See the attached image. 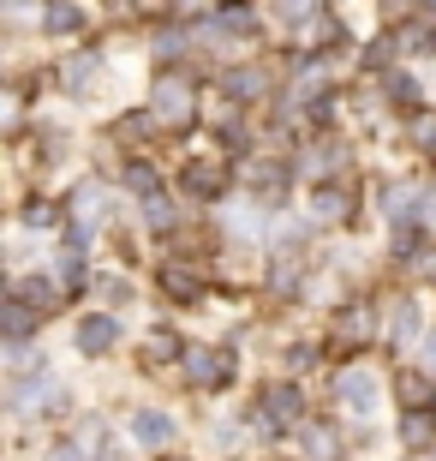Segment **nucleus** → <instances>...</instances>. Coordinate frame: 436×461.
Segmentation results:
<instances>
[{"mask_svg":"<svg viewBox=\"0 0 436 461\" xmlns=\"http://www.w3.org/2000/svg\"><path fill=\"white\" fill-rule=\"evenodd\" d=\"M335 395L347 402L352 413H370V408H377V395H383V384H377V372H365V366H359V372H341L335 377Z\"/></svg>","mask_w":436,"mask_h":461,"instance_id":"1","label":"nucleus"},{"mask_svg":"<svg viewBox=\"0 0 436 461\" xmlns=\"http://www.w3.org/2000/svg\"><path fill=\"white\" fill-rule=\"evenodd\" d=\"M156 114L162 120H191V85H185V78H162V85H156Z\"/></svg>","mask_w":436,"mask_h":461,"instance_id":"2","label":"nucleus"},{"mask_svg":"<svg viewBox=\"0 0 436 461\" xmlns=\"http://www.w3.org/2000/svg\"><path fill=\"white\" fill-rule=\"evenodd\" d=\"M132 438H138V444H150V449H162L174 438V420H168V413H156V408H144V413H132Z\"/></svg>","mask_w":436,"mask_h":461,"instance_id":"3","label":"nucleus"},{"mask_svg":"<svg viewBox=\"0 0 436 461\" xmlns=\"http://www.w3.org/2000/svg\"><path fill=\"white\" fill-rule=\"evenodd\" d=\"M114 336H120V324L114 318H85V324H78V348H85V354H108V348H114Z\"/></svg>","mask_w":436,"mask_h":461,"instance_id":"4","label":"nucleus"},{"mask_svg":"<svg viewBox=\"0 0 436 461\" xmlns=\"http://www.w3.org/2000/svg\"><path fill=\"white\" fill-rule=\"evenodd\" d=\"M185 377H191V384H221V377H227V359L209 354V348H191V354H185Z\"/></svg>","mask_w":436,"mask_h":461,"instance_id":"5","label":"nucleus"},{"mask_svg":"<svg viewBox=\"0 0 436 461\" xmlns=\"http://www.w3.org/2000/svg\"><path fill=\"white\" fill-rule=\"evenodd\" d=\"M413 330H419V306H413V300H395V306H388V336L406 342Z\"/></svg>","mask_w":436,"mask_h":461,"instance_id":"6","label":"nucleus"},{"mask_svg":"<svg viewBox=\"0 0 436 461\" xmlns=\"http://www.w3.org/2000/svg\"><path fill=\"white\" fill-rule=\"evenodd\" d=\"M96 78H102V60H96V54H78V60L67 67V90H90Z\"/></svg>","mask_w":436,"mask_h":461,"instance_id":"7","label":"nucleus"},{"mask_svg":"<svg viewBox=\"0 0 436 461\" xmlns=\"http://www.w3.org/2000/svg\"><path fill=\"white\" fill-rule=\"evenodd\" d=\"M263 408H269V420H299V390H281V384H275V390L263 395Z\"/></svg>","mask_w":436,"mask_h":461,"instance_id":"8","label":"nucleus"},{"mask_svg":"<svg viewBox=\"0 0 436 461\" xmlns=\"http://www.w3.org/2000/svg\"><path fill=\"white\" fill-rule=\"evenodd\" d=\"M305 456H311V461H335V431L311 426V431H305Z\"/></svg>","mask_w":436,"mask_h":461,"instance_id":"9","label":"nucleus"},{"mask_svg":"<svg viewBox=\"0 0 436 461\" xmlns=\"http://www.w3.org/2000/svg\"><path fill=\"white\" fill-rule=\"evenodd\" d=\"M31 330H36L31 306H24V300H13V306H6V336H13V342H24V336H31Z\"/></svg>","mask_w":436,"mask_h":461,"instance_id":"10","label":"nucleus"},{"mask_svg":"<svg viewBox=\"0 0 436 461\" xmlns=\"http://www.w3.org/2000/svg\"><path fill=\"white\" fill-rule=\"evenodd\" d=\"M317 216H347V192L323 186V192H317Z\"/></svg>","mask_w":436,"mask_h":461,"instance_id":"11","label":"nucleus"},{"mask_svg":"<svg viewBox=\"0 0 436 461\" xmlns=\"http://www.w3.org/2000/svg\"><path fill=\"white\" fill-rule=\"evenodd\" d=\"M383 210H388V216H395V222H406V210H413V192H406V186H388Z\"/></svg>","mask_w":436,"mask_h":461,"instance_id":"12","label":"nucleus"},{"mask_svg":"<svg viewBox=\"0 0 436 461\" xmlns=\"http://www.w3.org/2000/svg\"><path fill=\"white\" fill-rule=\"evenodd\" d=\"M42 24H54V31H78V6H49Z\"/></svg>","mask_w":436,"mask_h":461,"instance_id":"13","label":"nucleus"},{"mask_svg":"<svg viewBox=\"0 0 436 461\" xmlns=\"http://www.w3.org/2000/svg\"><path fill=\"white\" fill-rule=\"evenodd\" d=\"M252 186L263 192V198H281V168H257V174H252Z\"/></svg>","mask_w":436,"mask_h":461,"instance_id":"14","label":"nucleus"},{"mask_svg":"<svg viewBox=\"0 0 436 461\" xmlns=\"http://www.w3.org/2000/svg\"><path fill=\"white\" fill-rule=\"evenodd\" d=\"M227 90H234V96H257V72H227Z\"/></svg>","mask_w":436,"mask_h":461,"instance_id":"15","label":"nucleus"},{"mask_svg":"<svg viewBox=\"0 0 436 461\" xmlns=\"http://www.w3.org/2000/svg\"><path fill=\"white\" fill-rule=\"evenodd\" d=\"M185 186L191 192H216V168H185Z\"/></svg>","mask_w":436,"mask_h":461,"instance_id":"16","label":"nucleus"},{"mask_svg":"<svg viewBox=\"0 0 436 461\" xmlns=\"http://www.w3.org/2000/svg\"><path fill=\"white\" fill-rule=\"evenodd\" d=\"M126 186L144 192V198H156V174H150V168H132V174H126Z\"/></svg>","mask_w":436,"mask_h":461,"instance_id":"17","label":"nucleus"},{"mask_svg":"<svg viewBox=\"0 0 436 461\" xmlns=\"http://www.w3.org/2000/svg\"><path fill=\"white\" fill-rule=\"evenodd\" d=\"M24 300H36V306H54V288H49V282H24Z\"/></svg>","mask_w":436,"mask_h":461,"instance_id":"18","label":"nucleus"},{"mask_svg":"<svg viewBox=\"0 0 436 461\" xmlns=\"http://www.w3.org/2000/svg\"><path fill=\"white\" fill-rule=\"evenodd\" d=\"M388 90H395V96H401V103H413V96H419V90H413V78H406V72H395V78H388Z\"/></svg>","mask_w":436,"mask_h":461,"instance_id":"19","label":"nucleus"},{"mask_svg":"<svg viewBox=\"0 0 436 461\" xmlns=\"http://www.w3.org/2000/svg\"><path fill=\"white\" fill-rule=\"evenodd\" d=\"M419 150H436V120H419Z\"/></svg>","mask_w":436,"mask_h":461,"instance_id":"20","label":"nucleus"},{"mask_svg":"<svg viewBox=\"0 0 436 461\" xmlns=\"http://www.w3.org/2000/svg\"><path fill=\"white\" fill-rule=\"evenodd\" d=\"M54 222V204H31V228H49Z\"/></svg>","mask_w":436,"mask_h":461,"instance_id":"21","label":"nucleus"},{"mask_svg":"<svg viewBox=\"0 0 436 461\" xmlns=\"http://www.w3.org/2000/svg\"><path fill=\"white\" fill-rule=\"evenodd\" d=\"M419 216H424V222L436 228V192H424V198H419Z\"/></svg>","mask_w":436,"mask_h":461,"instance_id":"22","label":"nucleus"},{"mask_svg":"<svg viewBox=\"0 0 436 461\" xmlns=\"http://www.w3.org/2000/svg\"><path fill=\"white\" fill-rule=\"evenodd\" d=\"M424 372H436V336L424 342Z\"/></svg>","mask_w":436,"mask_h":461,"instance_id":"23","label":"nucleus"},{"mask_svg":"<svg viewBox=\"0 0 436 461\" xmlns=\"http://www.w3.org/2000/svg\"><path fill=\"white\" fill-rule=\"evenodd\" d=\"M54 461H78V449H72V444H60V449H54Z\"/></svg>","mask_w":436,"mask_h":461,"instance_id":"24","label":"nucleus"},{"mask_svg":"<svg viewBox=\"0 0 436 461\" xmlns=\"http://www.w3.org/2000/svg\"><path fill=\"white\" fill-rule=\"evenodd\" d=\"M424 270H431V276H436V258H431V264H424Z\"/></svg>","mask_w":436,"mask_h":461,"instance_id":"25","label":"nucleus"}]
</instances>
